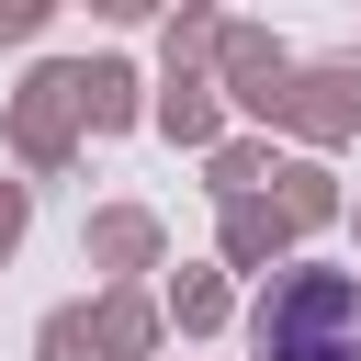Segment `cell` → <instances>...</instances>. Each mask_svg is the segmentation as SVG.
Wrapping results in <instances>:
<instances>
[{
	"label": "cell",
	"mask_w": 361,
	"mask_h": 361,
	"mask_svg": "<svg viewBox=\"0 0 361 361\" xmlns=\"http://www.w3.org/2000/svg\"><path fill=\"white\" fill-rule=\"evenodd\" d=\"M259 361H361V282L350 271H282L248 316Z\"/></svg>",
	"instance_id": "1"
}]
</instances>
